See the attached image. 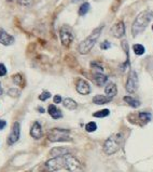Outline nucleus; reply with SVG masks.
<instances>
[{
    "label": "nucleus",
    "mask_w": 153,
    "mask_h": 172,
    "mask_svg": "<svg viewBox=\"0 0 153 172\" xmlns=\"http://www.w3.org/2000/svg\"><path fill=\"white\" fill-rule=\"evenodd\" d=\"M63 102V99H61V95H54V103L55 104H59V103H61Z\"/></svg>",
    "instance_id": "473e14b6"
},
{
    "label": "nucleus",
    "mask_w": 153,
    "mask_h": 172,
    "mask_svg": "<svg viewBox=\"0 0 153 172\" xmlns=\"http://www.w3.org/2000/svg\"><path fill=\"white\" fill-rule=\"evenodd\" d=\"M73 1H78V0H73Z\"/></svg>",
    "instance_id": "e433bc0d"
},
{
    "label": "nucleus",
    "mask_w": 153,
    "mask_h": 172,
    "mask_svg": "<svg viewBox=\"0 0 153 172\" xmlns=\"http://www.w3.org/2000/svg\"><path fill=\"white\" fill-rule=\"evenodd\" d=\"M12 79H13V82L15 84H22V82H23V77H22V75H20V74L14 75L13 77H12Z\"/></svg>",
    "instance_id": "cd10ccee"
},
{
    "label": "nucleus",
    "mask_w": 153,
    "mask_h": 172,
    "mask_svg": "<svg viewBox=\"0 0 153 172\" xmlns=\"http://www.w3.org/2000/svg\"><path fill=\"white\" fill-rule=\"evenodd\" d=\"M112 99L108 97L107 95H95L93 97V103L96 104V105H104V104H107L109 102H111Z\"/></svg>",
    "instance_id": "f3484780"
},
{
    "label": "nucleus",
    "mask_w": 153,
    "mask_h": 172,
    "mask_svg": "<svg viewBox=\"0 0 153 172\" xmlns=\"http://www.w3.org/2000/svg\"><path fill=\"white\" fill-rule=\"evenodd\" d=\"M6 126H7V122H6L5 120L0 119V130H2V129H5Z\"/></svg>",
    "instance_id": "72a5a7b5"
},
{
    "label": "nucleus",
    "mask_w": 153,
    "mask_h": 172,
    "mask_svg": "<svg viewBox=\"0 0 153 172\" xmlns=\"http://www.w3.org/2000/svg\"><path fill=\"white\" fill-rule=\"evenodd\" d=\"M110 47H111V43L109 41H107V40L100 43V49H103V50H108Z\"/></svg>",
    "instance_id": "2f4dec72"
},
{
    "label": "nucleus",
    "mask_w": 153,
    "mask_h": 172,
    "mask_svg": "<svg viewBox=\"0 0 153 172\" xmlns=\"http://www.w3.org/2000/svg\"><path fill=\"white\" fill-rule=\"evenodd\" d=\"M21 6H31L35 0H18Z\"/></svg>",
    "instance_id": "c756f323"
},
{
    "label": "nucleus",
    "mask_w": 153,
    "mask_h": 172,
    "mask_svg": "<svg viewBox=\"0 0 153 172\" xmlns=\"http://www.w3.org/2000/svg\"><path fill=\"white\" fill-rule=\"evenodd\" d=\"M20 135H21V125L20 122L15 121L12 126L11 132H10V135L8 137V144L9 145H13L16 142L20 140Z\"/></svg>",
    "instance_id": "1a4fd4ad"
},
{
    "label": "nucleus",
    "mask_w": 153,
    "mask_h": 172,
    "mask_svg": "<svg viewBox=\"0 0 153 172\" xmlns=\"http://www.w3.org/2000/svg\"><path fill=\"white\" fill-rule=\"evenodd\" d=\"M91 67H92L93 69H96L97 72H95V73H103V71H104L103 66H101L100 64H98V63H96V62L91 63Z\"/></svg>",
    "instance_id": "bb28decb"
},
{
    "label": "nucleus",
    "mask_w": 153,
    "mask_h": 172,
    "mask_svg": "<svg viewBox=\"0 0 153 172\" xmlns=\"http://www.w3.org/2000/svg\"><path fill=\"white\" fill-rule=\"evenodd\" d=\"M3 94V89H2V86H1V82H0V95Z\"/></svg>",
    "instance_id": "f704fd0d"
},
{
    "label": "nucleus",
    "mask_w": 153,
    "mask_h": 172,
    "mask_svg": "<svg viewBox=\"0 0 153 172\" xmlns=\"http://www.w3.org/2000/svg\"><path fill=\"white\" fill-rule=\"evenodd\" d=\"M30 135L33 137V139H36V140L41 139L42 135H43L42 127H41V125H40L38 121L33 122V127H31V129H30Z\"/></svg>",
    "instance_id": "ddd939ff"
},
{
    "label": "nucleus",
    "mask_w": 153,
    "mask_h": 172,
    "mask_svg": "<svg viewBox=\"0 0 153 172\" xmlns=\"http://www.w3.org/2000/svg\"><path fill=\"white\" fill-rule=\"evenodd\" d=\"M44 168L48 172H54L57 170L63 169V157H53V158L49 159L45 163H44Z\"/></svg>",
    "instance_id": "6e6552de"
},
{
    "label": "nucleus",
    "mask_w": 153,
    "mask_h": 172,
    "mask_svg": "<svg viewBox=\"0 0 153 172\" xmlns=\"http://www.w3.org/2000/svg\"><path fill=\"white\" fill-rule=\"evenodd\" d=\"M63 105L65 106V108L69 110H74L76 107H78V104L74 100L70 99V97H67V99L63 100Z\"/></svg>",
    "instance_id": "a211bd4d"
},
{
    "label": "nucleus",
    "mask_w": 153,
    "mask_h": 172,
    "mask_svg": "<svg viewBox=\"0 0 153 172\" xmlns=\"http://www.w3.org/2000/svg\"><path fill=\"white\" fill-rule=\"evenodd\" d=\"M48 113L50 114V116L53 118V119H59V118L63 117V113H61V110L59 109V108H57L55 105H53V104L49 105Z\"/></svg>",
    "instance_id": "4468645a"
},
{
    "label": "nucleus",
    "mask_w": 153,
    "mask_h": 172,
    "mask_svg": "<svg viewBox=\"0 0 153 172\" xmlns=\"http://www.w3.org/2000/svg\"><path fill=\"white\" fill-rule=\"evenodd\" d=\"M133 50H134V53H135L136 55H142L144 52H146V49H144V47L142 46V44H134L133 46Z\"/></svg>",
    "instance_id": "5701e85b"
},
{
    "label": "nucleus",
    "mask_w": 153,
    "mask_h": 172,
    "mask_svg": "<svg viewBox=\"0 0 153 172\" xmlns=\"http://www.w3.org/2000/svg\"><path fill=\"white\" fill-rule=\"evenodd\" d=\"M138 88V75L135 71H131L128 74V77L126 80L125 89L128 93H135Z\"/></svg>",
    "instance_id": "0eeeda50"
},
{
    "label": "nucleus",
    "mask_w": 153,
    "mask_h": 172,
    "mask_svg": "<svg viewBox=\"0 0 153 172\" xmlns=\"http://www.w3.org/2000/svg\"><path fill=\"white\" fill-rule=\"evenodd\" d=\"M109 114H110V110L107 109V108H105V109L95 112L94 114H93V116L96 118H105V117H107V116H109Z\"/></svg>",
    "instance_id": "4be33fe9"
},
{
    "label": "nucleus",
    "mask_w": 153,
    "mask_h": 172,
    "mask_svg": "<svg viewBox=\"0 0 153 172\" xmlns=\"http://www.w3.org/2000/svg\"><path fill=\"white\" fill-rule=\"evenodd\" d=\"M59 38H61V42L64 47L68 48L73 41V34H72V29L67 25H64L59 29Z\"/></svg>",
    "instance_id": "423d86ee"
},
{
    "label": "nucleus",
    "mask_w": 153,
    "mask_h": 172,
    "mask_svg": "<svg viewBox=\"0 0 153 172\" xmlns=\"http://www.w3.org/2000/svg\"><path fill=\"white\" fill-rule=\"evenodd\" d=\"M152 31H153V25H152Z\"/></svg>",
    "instance_id": "4c0bfd02"
},
{
    "label": "nucleus",
    "mask_w": 153,
    "mask_h": 172,
    "mask_svg": "<svg viewBox=\"0 0 153 172\" xmlns=\"http://www.w3.org/2000/svg\"><path fill=\"white\" fill-rule=\"evenodd\" d=\"M138 118H139V120L141 122L147 124V122H149L151 119H152V115H151L150 113L141 112V113H139V114H138Z\"/></svg>",
    "instance_id": "412c9836"
},
{
    "label": "nucleus",
    "mask_w": 153,
    "mask_h": 172,
    "mask_svg": "<svg viewBox=\"0 0 153 172\" xmlns=\"http://www.w3.org/2000/svg\"><path fill=\"white\" fill-rule=\"evenodd\" d=\"M8 95H9L10 97H13V99H18V96H20L21 94V91L18 90V89H15V88H11L8 90Z\"/></svg>",
    "instance_id": "393cba45"
},
{
    "label": "nucleus",
    "mask_w": 153,
    "mask_h": 172,
    "mask_svg": "<svg viewBox=\"0 0 153 172\" xmlns=\"http://www.w3.org/2000/svg\"><path fill=\"white\" fill-rule=\"evenodd\" d=\"M93 79L95 80L96 84H98V86H104V84L107 82L108 77L103 73H94V75H93Z\"/></svg>",
    "instance_id": "dca6fc26"
},
{
    "label": "nucleus",
    "mask_w": 153,
    "mask_h": 172,
    "mask_svg": "<svg viewBox=\"0 0 153 172\" xmlns=\"http://www.w3.org/2000/svg\"><path fill=\"white\" fill-rule=\"evenodd\" d=\"M0 43L3 46H11L14 43V37L9 35L5 29L0 28Z\"/></svg>",
    "instance_id": "f8f14e48"
},
{
    "label": "nucleus",
    "mask_w": 153,
    "mask_h": 172,
    "mask_svg": "<svg viewBox=\"0 0 153 172\" xmlns=\"http://www.w3.org/2000/svg\"><path fill=\"white\" fill-rule=\"evenodd\" d=\"M38 110H39L40 113H44V109L42 107H39V108H38Z\"/></svg>",
    "instance_id": "c9c22d12"
},
{
    "label": "nucleus",
    "mask_w": 153,
    "mask_h": 172,
    "mask_svg": "<svg viewBox=\"0 0 153 172\" xmlns=\"http://www.w3.org/2000/svg\"><path fill=\"white\" fill-rule=\"evenodd\" d=\"M63 167L69 172H84V168L78 158L71 154L63 155Z\"/></svg>",
    "instance_id": "7ed1b4c3"
},
{
    "label": "nucleus",
    "mask_w": 153,
    "mask_h": 172,
    "mask_svg": "<svg viewBox=\"0 0 153 172\" xmlns=\"http://www.w3.org/2000/svg\"><path fill=\"white\" fill-rule=\"evenodd\" d=\"M103 28H104L103 25L97 27V28H95L88 38H85L83 41L80 42L79 47H78V51H79L81 54H88V53L92 50L93 47L96 44L97 40H98L99 36H100V34H101Z\"/></svg>",
    "instance_id": "f03ea898"
},
{
    "label": "nucleus",
    "mask_w": 153,
    "mask_h": 172,
    "mask_svg": "<svg viewBox=\"0 0 153 172\" xmlns=\"http://www.w3.org/2000/svg\"><path fill=\"white\" fill-rule=\"evenodd\" d=\"M152 18L153 12L151 10H144V11L140 12L137 15V18H135L133 25H131V35H133V37H136L139 34H141L147 28V26L151 22Z\"/></svg>",
    "instance_id": "f257e3e1"
},
{
    "label": "nucleus",
    "mask_w": 153,
    "mask_h": 172,
    "mask_svg": "<svg viewBox=\"0 0 153 172\" xmlns=\"http://www.w3.org/2000/svg\"><path fill=\"white\" fill-rule=\"evenodd\" d=\"M96 129H97V125L93 121L88 122L85 126V130L88 131V132H94V131H96Z\"/></svg>",
    "instance_id": "a878e982"
},
{
    "label": "nucleus",
    "mask_w": 153,
    "mask_h": 172,
    "mask_svg": "<svg viewBox=\"0 0 153 172\" xmlns=\"http://www.w3.org/2000/svg\"><path fill=\"white\" fill-rule=\"evenodd\" d=\"M123 100H124L125 103H127L129 106H131V107H134V108H137L140 106V102L131 96H124L123 97Z\"/></svg>",
    "instance_id": "aec40b11"
},
{
    "label": "nucleus",
    "mask_w": 153,
    "mask_h": 172,
    "mask_svg": "<svg viewBox=\"0 0 153 172\" xmlns=\"http://www.w3.org/2000/svg\"><path fill=\"white\" fill-rule=\"evenodd\" d=\"M76 89L78 91V93L82 95H88L91 93V86L88 84V82L84 79H79L76 84Z\"/></svg>",
    "instance_id": "9d476101"
},
{
    "label": "nucleus",
    "mask_w": 153,
    "mask_h": 172,
    "mask_svg": "<svg viewBox=\"0 0 153 172\" xmlns=\"http://www.w3.org/2000/svg\"><path fill=\"white\" fill-rule=\"evenodd\" d=\"M50 97H51V93L49 92V91H43V92L39 95L40 101H46V100L50 99Z\"/></svg>",
    "instance_id": "c85d7f7f"
},
{
    "label": "nucleus",
    "mask_w": 153,
    "mask_h": 172,
    "mask_svg": "<svg viewBox=\"0 0 153 172\" xmlns=\"http://www.w3.org/2000/svg\"><path fill=\"white\" fill-rule=\"evenodd\" d=\"M48 140L51 142H70V131L67 129L53 128L48 131Z\"/></svg>",
    "instance_id": "20e7f679"
},
{
    "label": "nucleus",
    "mask_w": 153,
    "mask_h": 172,
    "mask_svg": "<svg viewBox=\"0 0 153 172\" xmlns=\"http://www.w3.org/2000/svg\"><path fill=\"white\" fill-rule=\"evenodd\" d=\"M68 153H69L68 149L65 147H55L50 152V155L53 157H58V156H63L65 154H68Z\"/></svg>",
    "instance_id": "6ab92c4d"
},
{
    "label": "nucleus",
    "mask_w": 153,
    "mask_h": 172,
    "mask_svg": "<svg viewBox=\"0 0 153 172\" xmlns=\"http://www.w3.org/2000/svg\"><path fill=\"white\" fill-rule=\"evenodd\" d=\"M6 75H7V68H6L5 64L0 63V77H3Z\"/></svg>",
    "instance_id": "7c9ffc66"
},
{
    "label": "nucleus",
    "mask_w": 153,
    "mask_h": 172,
    "mask_svg": "<svg viewBox=\"0 0 153 172\" xmlns=\"http://www.w3.org/2000/svg\"><path fill=\"white\" fill-rule=\"evenodd\" d=\"M105 93L106 95H107L108 97H110V99H112V97H114L116 95V93H118V88H116V84H114V82H109V84L106 86L105 88Z\"/></svg>",
    "instance_id": "2eb2a0df"
},
{
    "label": "nucleus",
    "mask_w": 153,
    "mask_h": 172,
    "mask_svg": "<svg viewBox=\"0 0 153 172\" xmlns=\"http://www.w3.org/2000/svg\"><path fill=\"white\" fill-rule=\"evenodd\" d=\"M121 142H122V137L121 134H112L106 140L104 144V152L107 155H112L120 149Z\"/></svg>",
    "instance_id": "39448f33"
},
{
    "label": "nucleus",
    "mask_w": 153,
    "mask_h": 172,
    "mask_svg": "<svg viewBox=\"0 0 153 172\" xmlns=\"http://www.w3.org/2000/svg\"><path fill=\"white\" fill-rule=\"evenodd\" d=\"M111 33L112 35L114 36L116 38H121L125 35V25L122 21L116 23V24L112 26L111 28Z\"/></svg>",
    "instance_id": "9b49d317"
},
{
    "label": "nucleus",
    "mask_w": 153,
    "mask_h": 172,
    "mask_svg": "<svg viewBox=\"0 0 153 172\" xmlns=\"http://www.w3.org/2000/svg\"><path fill=\"white\" fill-rule=\"evenodd\" d=\"M88 10H90V3L84 2L83 5H81V7L79 8V15H81V16L85 15L88 12Z\"/></svg>",
    "instance_id": "b1692460"
}]
</instances>
